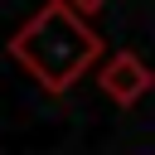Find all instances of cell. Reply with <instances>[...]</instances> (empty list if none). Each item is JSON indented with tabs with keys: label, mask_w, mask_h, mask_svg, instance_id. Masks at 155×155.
I'll return each mask as SVG.
<instances>
[{
	"label": "cell",
	"mask_w": 155,
	"mask_h": 155,
	"mask_svg": "<svg viewBox=\"0 0 155 155\" xmlns=\"http://www.w3.org/2000/svg\"><path fill=\"white\" fill-rule=\"evenodd\" d=\"M10 58L44 87V92H68L87 68L102 63V34L92 29V19H82L78 10H68L63 0H48L44 10H34L15 39H10Z\"/></svg>",
	"instance_id": "1"
},
{
	"label": "cell",
	"mask_w": 155,
	"mask_h": 155,
	"mask_svg": "<svg viewBox=\"0 0 155 155\" xmlns=\"http://www.w3.org/2000/svg\"><path fill=\"white\" fill-rule=\"evenodd\" d=\"M150 82H155V73L145 68V58L140 53H131V48H116L111 58H102V68H97V87L116 102V107H131V102H140L145 92H150Z\"/></svg>",
	"instance_id": "2"
},
{
	"label": "cell",
	"mask_w": 155,
	"mask_h": 155,
	"mask_svg": "<svg viewBox=\"0 0 155 155\" xmlns=\"http://www.w3.org/2000/svg\"><path fill=\"white\" fill-rule=\"evenodd\" d=\"M63 5H68V10H78L82 19H92V15H97V10L107 5V0H63Z\"/></svg>",
	"instance_id": "3"
}]
</instances>
